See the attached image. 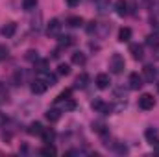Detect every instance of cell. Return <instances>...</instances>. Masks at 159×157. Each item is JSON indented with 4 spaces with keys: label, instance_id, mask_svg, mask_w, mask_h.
<instances>
[{
    "label": "cell",
    "instance_id": "1",
    "mask_svg": "<svg viewBox=\"0 0 159 157\" xmlns=\"http://www.w3.org/2000/svg\"><path fill=\"white\" fill-rule=\"evenodd\" d=\"M124 69H126V61H124V57H122L120 54H113V56L109 57V70H111L113 74H120Z\"/></svg>",
    "mask_w": 159,
    "mask_h": 157
},
{
    "label": "cell",
    "instance_id": "2",
    "mask_svg": "<svg viewBox=\"0 0 159 157\" xmlns=\"http://www.w3.org/2000/svg\"><path fill=\"white\" fill-rule=\"evenodd\" d=\"M139 107H141L143 111H150V109H154V107H156V98H154L152 94L144 92V94L139 98Z\"/></svg>",
    "mask_w": 159,
    "mask_h": 157
},
{
    "label": "cell",
    "instance_id": "3",
    "mask_svg": "<svg viewBox=\"0 0 159 157\" xmlns=\"http://www.w3.org/2000/svg\"><path fill=\"white\" fill-rule=\"evenodd\" d=\"M56 107H59L61 111H74L76 102L72 98H56Z\"/></svg>",
    "mask_w": 159,
    "mask_h": 157
},
{
    "label": "cell",
    "instance_id": "4",
    "mask_svg": "<svg viewBox=\"0 0 159 157\" xmlns=\"http://www.w3.org/2000/svg\"><path fill=\"white\" fill-rule=\"evenodd\" d=\"M61 34V22L57 19H52L48 24H46V35L48 37H57Z\"/></svg>",
    "mask_w": 159,
    "mask_h": 157
},
{
    "label": "cell",
    "instance_id": "5",
    "mask_svg": "<svg viewBox=\"0 0 159 157\" xmlns=\"http://www.w3.org/2000/svg\"><path fill=\"white\" fill-rule=\"evenodd\" d=\"M91 107H93L94 111L104 113V115H107V113H111V111H113V105H107V104H106V102H102L100 98L93 100V102H91Z\"/></svg>",
    "mask_w": 159,
    "mask_h": 157
},
{
    "label": "cell",
    "instance_id": "6",
    "mask_svg": "<svg viewBox=\"0 0 159 157\" xmlns=\"http://www.w3.org/2000/svg\"><path fill=\"white\" fill-rule=\"evenodd\" d=\"M128 83H129V89H131V91H139V89L144 85V83H143V78H141L137 72H131V74H129Z\"/></svg>",
    "mask_w": 159,
    "mask_h": 157
},
{
    "label": "cell",
    "instance_id": "7",
    "mask_svg": "<svg viewBox=\"0 0 159 157\" xmlns=\"http://www.w3.org/2000/svg\"><path fill=\"white\" fill-rule=\"evenodd\" d=\"M37 78L39 79H43L48 87H54L56 83H57V78L54 76V74H50L48 70H39V74H37Z\"/></svg>",
    "mask_w": 159,
    "mask_h": 157
},
{
    "label": "cell",
    "instance_id": "8",
    "mask_svg": "<svg viewBox=\"0 0 159 157\" xmlns=\"http://www.w3.org/2000/svg\"><path fill=\"white\" fill-rule=\"evenodd\" d=\"M30 89H32V92H34V94H43V92L48 89V85H46L43 79L35 78L34 81H32V87H30Z\"/></svg>",
    "mask_w": 159,
    "mask_h": 157
},
{
    "label": "cell",
    "instance_id": "9",
    "mask_svg": "<svg viewBox=\"0 0 159 157\" xmlns=\"http://www.w3.org/2000/svg\"><path fill=\"white\" fill-rule=\"evenodd\" d=\"M129 54H131V57H133L135 61H141V59L144 57V50H143L141 44H131V46H129Z\"/></svg>",
    "mask_w": 159,
    "mask_h": 157
},
{
    "label": "cell",
    "instance_id": "10",
    "mask_svg": "<svg viewBox=\"0 0 159 157\" xmlns=\"http://www.w3.org/2000/svg\"><path fill=\"white\" fill-rule=\"evenodd\" d=\"M61 113H63V111H61L59 107H52V109H48V111L44 113V117H46L48 122H57V120L61 118Z\"/></svg>",
    "mask_w": 159,
    "mask_h": 157
},
{
    "label": "cell",
    "instance_id": "11",
    "mask_svg": "<svg viewBox=\"0 0 159 157\" xmlns=\"http://www.w3.org/2000/svg\"><path fill=\"white\" fill-rule=\"evenodd\" d=\"M15 32H17V24H15V22H7V24H4L2 30H0V34H2L4 37H13Z\"/></svg>",
    "mask_w": 159,
    "mask_h": 157
},
{
    "label": "cell",
    "instance_id": "12",
    "mask_svg": "<svg viewBox=\"0 0 159 157\" xmlns=\"http://www.w3.org/2000/svg\"><path fill=\"white\" fill-rule=\"evenodd\" d=\"M143 76H144V79L146 81H154L156 79V76H157V70H156V67H152V65H146L144 69H143Z\"/></svg>",
    "mask_w": 159,
    "mask_h": 157
},
{
    "label": "cell",
    "instance_id": "13",
    "mask_svg": "<svg viewBox=\"0 0 159 157\" xmlns=\"http://www.w3.org/2000/svg\"><path fill=\"white\" fill-rule=\"evenodd\" d=\"M109 85H111L109 74H98V76H96V87H98V89H107Z\"/></svg>",
    "mask_w": 159,
    "mask_h": 157
},
{
    "label": "cell",
    "instance_id": "14",
    "mask_svg": "<svg viewBox=\"0 0 159 157\" xmlns=\"http://www.w3.org/2000/svg\"><path fill=\"white\" fill-rule=\"evenodd\" d=\"M41 137H43V142H54V139H56V131H54L52 128H43Z\"/></svg>",
    "mask_w": 159,
    "mask_h": 157
},
{
    "label": "cell",
    "instance_id": "15",
    "mask_svg": "<svg viewBox=\"0 0 159 157\" xmlns=\"http://www.w3.org/2000/svg\"><path fill=\"white\" fill-rule=\"evenodd\" d=\"M115 13H117L119 17L128 15V2H126V0H117V4H115Z\"/></svg>",
    "mask_w": 159,
    "mask_h": 157
},
{
    "label": "cell",
    "instance_id": "16",
    "mask_svg": "<svg viewBox=\"0 0 159 157\" xmlns=\"http://www.w3.org/2000/svg\"><path fill=\"white\" fill-rule=\"evenodd\" d=\"M87 83H89V76H87L85 72H81L78 78H76V81H74V87H76V89H85Z\"/></svg>",
    "mask_w": 159,
    "mask_h": 157
},
{
    "label": "cell",
    "instance_id": "17",
    "mask_svg": "<svg viewBox=\"0 0 159 157\" xmlns=\"http://www.w3.org/2000/svg\"><path fill=\"white\" fill-rule=\"evenodd\" d=\"M72 43H74V37H72V35H65V37H59V43H57V50L69 48Z\"/></svg>",
    "mask_w": 159,
    "mask_h": 157
},
{
    "label": "cell",
    "instance_id": "18",
    "mask_svg": "<svg viewBox=\"0 0 159 157\" xmlns=\"http://www.w3.org/2000/svg\"><path fill=\"white\" fill-rule=\"evenodd\" d=\"M144 137H146V141H148L150 144H154V142L157 141L159 133H157V129H154V128H148V129L144 131Z\"/></svg>",
    "mask_w": 159,
    "mask_h": 157
},
{
    "label": "cell",
    "instance_id": "19",
    "mask_svg": "<svg viewBox=\"0 0 159 157\" xmlns=\"http://www.w3.org/2000/svg\"><path fill=\"white\" fill-rule=\"evenodd\" d=\"M39 154L41 155H57V150H56V146H52L50 142H46V144L41 148Z\"/></svg>",
    "mask_w": 159,
    "mask_h": 157
},
{
    "label": "cell",
    "instance_id": "20",
    "mask_svg": "<svg viewBox=\"0 0 159 157\" xmlns=\"http://www.w3.org/2000/svg\"><path fill=\"white\" fill-rule=\"evenodd\" d=\"M28 135H41V131H43V126H41V122H32L30 126H28Z\"/></svg>",
    "mask_w": 159,
    "mask_h": 157
},
{
    "label": "cell",
    "instance_id": "21",
    "mask_svg": "<svg viewBox=\"0 0 159 157\" xmlns=\"http://www.w3.org/2000/svg\"><path fill=\"white\" fill-rule=\"evenodd\" d=\"M85 61H87V57H85L83 52H74L72 54V63L74 65H80L81 67V65H85Z\"/></svg>",
    "mask_w": 159,
    "mask_h": 157
},
{
    "label": "cell",
    "instance_id": "22",
    "mask_svg": "<svg viewBox=\"0 0 159 157\" xmlns=\"http://www.w3.org/2000/svg\"><path fill=\"white\" fill-rule=\"evenodd\" d=\"M129 39H131V30H129V28H120L119 41H120V43H128Z\"/></svg>",
    "mask_w": 159,
    "mask_h": 157
},
{
    "label": "cell",
    "instance_id": "23",
    "mask_svg": "<svg viewBox=\"0 0 159 157\" xmlns=\"http://www.w3.org/2000/svg\"><path fill=\"white\" fill-rule=\"evenodd\" d=\"M67 24H69L70 28H80V26L83 24V19H81V17H69V19H67Z\"/></svg>",
    "mask_w": 159,
    "mask_h": 157
},
{
    "label": "cell",
    "instance_id": "24",
    "mask_svg": "<svg viewBox=\"0 0 159 157\" xmlns=\"http://www.w3.org/2000/svg\"><path fill=\"white\" fill-rule=\"evenodd\" d=\"M146 44H148V46H152V48H154V46L157 48V46H159V35H157V34H150V35L146 37Z\"/></svg>",
    "mask_w": 159,
    "mask_h": 157
},
{
    "label": "cell",
    "instance_id": "25",
    "mask_svg": "<svg viewBox=\"0 0 159 157\" xmlns=\"http://www.w3.org/2000/svg\"><path fill=\"white\" fill-rule=\"evenodd\" d=\"M24 59H26V61L35 63V61L39 59V52H37V50H28V52H26V56H24Z\"/></svg>",
    "mask_w": 159,
    "mask_h": 157
},
{
    "label": "cell",
    "instance_id": "26",
    "mask_svg": "<svg viewBox=\"0 0 159 157\" xmlns=\"http://www.w3.org/2000/svg\"><path fill=\"white\" fill-rule=\"evenodd\" d=\"M57 72H59L61 76H69V74H70V65H67V63H59V65H57Z\"/></svg>",
    "mask_w": 159,
    "mask_h": 157
},
{
    "label": "cell",
    "instance_id": "27",
    "mask_svg": "<svg viewBox=\"0 0 159 157\" xmlns=\"http://www.w3.org/2000/svg\"><path fill=\"white\" fill-rule=\"evenodd\" d=\"M93 129H94L96 133H100V135H106V133H107L106 124H102V122H93Z\"/></svg>",
    "mask_w": 159,
    "mask_h": 157
},
{
    "label": "cell",
    "instance_id": "28",
    "mask_svg": "<svg viewBox=\"0 0 159 157\" xmlns=\"http://www.w3.org/2000/svg\"><path fill=\"white\" fill-rule=\"evenodd\" d=\"M35 6H37V0H22V7H24L26 11L35 9Z\"/></svg>",
    "mask_w": 159,
    "mask_h": 157
},
{
    "label": "cell",
    "instance_id": "29",
    "mask_svg": "<svg viewBox=\"0 0 159 157\" xmlns=\"http://www.w3.org/2000/svg\"><path fill=\"white\" fill-rule=\"evenodd\" d=\"M34 65H35V69H37V70H46V67H48V61H46V59H37Z\"/></svg>",
    "mask_w": 159,
    "mask_h": 157
},
{
    "label": "cell",
    "instance_id": "30",
    "mask_svg": "<svg viewBox=\"0 0 159 157\" xmlns=\"http://www.w3.org/2000/svg\"><path fill=\"white\" fill-rule=\"evenodd\" d=\"M0 102H7V91L4 85H0Z\"/></svg>",
    "mask_w": 159,
    "mask_h": 157
},
{
    "label": "cell",
    "instance_id": "31",
    "mask_svg": "<svg viewBox=\"0 0 159 157\" xmlns=\"http://www.w3.org/2000/svg\"><path fill=\"white\" fill-rule=\"evenodd\" d=\"M150 11H152V15H154V17H159V0L152 4V9H150Z\"/></svg>",
    "mask_w": 159,
    "mask_h": 157
},
{
    "label": "cell",
    "instance_id": "32",
    "mask_svg": "<svg viewBox=\"0 0 159 157\" xmlns=\"http://www.w3.org/2000/svg\"><path fill=\"white\" fill-rule=\"evenodd\" d=\"M96 26H98V22H89V26H87V34H94L96 32Z\"/></svg>",
    "mask_w": 159,
    "mask_h": 157
},
{
    "label": "cell",
    "instance_id": "33",
    "mask_svg": "<svg viewBox=\"0 0 159 157\" xmlns=\"http://www.w3.org/2000/svg\"><path fill=\"white\" fill-rule=\"evenodd\" d=\"M7 52H9V50H7V48H6L4 44H0V61L7 57Z\"/></svg>",
    "mask_w": 159,
    "mask_h": 157
},
{
    "label": "cell",
    "instance_id": "34",
    "mask_svg": "<svg viewBox=\"0 0 159 157\" xmlns=\"http://www.w3.org/2000/svg\"><path fill=\"white\" fill-rule=\"evenodd\" d=\"M70 96H72V91H70V89H67V91H63L57 98H70Z\"/></svg>",
    "mask_w": 159,
    "mask_h": 157
},
{
    "label": "cell",
    "instance_id": "35",
    "mask_svg": "<svg viewBox=\"0 0 159 157\" xmlns=\"http://www.w3.org/2000/svg\"><path fill=\"white\" fill-rule=\"evenodd\" d=\"M80 4V0H67V6H70V7H76Z\"/></svg>",
    "mask_w": 159,
    "mask_h": 157
},
{
    "label": "cell",
    "instance_id": "36",
    "mask_svg": "<svg viewBox=\"0 0 159 157\" xmlns=\"http://www.w3.org/2000/svg\"><path fill=\"white\" fill-rule=\"evenodd\" d=\"M154 152L159 155V141H156V142H154Z\"/></svg>",
    "mask_w": 159,
    "mask_h": 157
},
{
    "label": "cell",
    "instance_id": "37",
    "mask_svg": "<svg viewBox=\"0 0 159 157\" xmlns=\"http://www.w3.org/2000/svg\"><path fill=\"white\" fill-rule=\"evenodd\" d=\"M157 92H159V85H157Z\"/></svg>",
    "mask_w": 159,
    "mask_h": 157
}]
</instances>
